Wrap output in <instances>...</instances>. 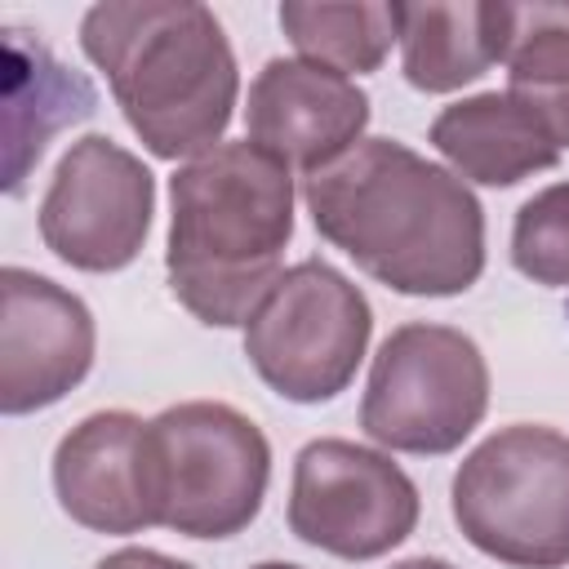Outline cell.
<instances>
[{
    "label": "cell",
    "mask_w": 569,
    "mask_h": 569,
    "mask_svg": "<svg viewBox=\"0 0 569 569\" xmlns=\"http://www.w3.org/2000/svg\"><path fill=\"white\" fill-rule=\"evenodd\" d=\"M320 240L405 298H458L485 271V209L445 164L396 138H365L302 178Z\"/></svg>",
    "instance_id": "1"
},
{
    "label": "cell",
    "mask_w": 569,
    "mask_h": 569,
    "mask_svg": "<svg viewBox=\"0 0 569 569\" xmlns=\"http://www.w3.org/2000/svg\"><path fill=\"white\" fill-rule=\"evenodd\" d=\"M293 169L258 142H218L169 178L164 271L173 298L209 329H244L284 271Z\"/></svg>",
    "instance_id": "2"
},
{
    "label": "cell",
    "mask_w": 569,
    "mask_h": 569,
    "mask_svg": "<svg viewBox=\"0 0 569 569\" xmlns=\"http://www.w3.org/2000/svg\"><path fill=\"white\" fill-rule=\"evenodd\" d=\"M80 49L156 160H196L222 142L240 71L213 9L196 0H107L84 9Z\"/></svg>",
    "instance_id": "3"
},
{
    "label": "cell",
    "mask_w": 569,
    "mask_h": 569,
    "mask_svg": "<svg viewBox=\"0 0 569 569\" xmlns=\"http://www.w3.org/2000/svg\"><path fill=\"white\" fill-rule=\"evenodd\" d=\"M449 511L462 538L511 569L569 565V436L511 422L485 436L453 471Z\"/></svg>",
    "instance_id": "4"
},
{
    "label": "cell",
    "mask_w": 569,
    "mask_h": 569,
    "mask_svg": "<svg viewBox=\"0 0 569 569\" xmlns=\"http://www.w3.org/2000/svg\"><path fill=\"white\" fill-rule=\"evenodd\" d=\"M489 409V365L471 333L409 320L369 365L360 431L391 453H453Z\"/></svg>",
    "instance_id": "5"
},
{
    "label": "cell",
    "mask_w": 569,
    "mask_h": 569,
    "mask_svg": "<svg viewBox=\"0 0 569 569\" xmlns=\"http://www.w3.org/2000/svg\"><path fill=\"white\" fill-rule=\"evenodd\" d=\"M373 338V307L325 258H302L276 276L244 320L253 373L293 405H325L351 387Z\"/></svg>",
    "instance_id": "6"
},
{
    "label": "cell",
    "mask_w": 569,
    "mask_h": 569,
    "mask_svg": "<svg viewBox=\"0 0 569 569\" xmlns=\"http://www.w3.org/2000/svg\"><path fill=\"white\" fill-rule=\"evenodd\" d=\"M160 525L182 538H231L253 525L271 480L262 427L222 400H182L147 422Z\"/></svg>",
    "instance_id": "7"
},
{
    "label": "cell",
    "mask_w": 569,
    "mask_h": 569,
    "mask_svg": "<svg viewBox=\"0 0 569 569\" xmlns=\"http://www.w3.org/2000/svg\"><path fill=\"white\" fill-rule=\"evenodd\" d=\"M418 485L391 453L342 436L298 449L289 480V529L298 542L338 560H378L418 529Z\"/></svg>",
    "instance_id": "8"
},
{
    "label": "cell",
    "mask_w": 569,
    "mask_h": 569,
    "mask_svg": "<svg viewBox=\"0 0 569 569\" xmlns=\"http://www.w3.org/2000/svg\"><path fill=\"white\" fill-rule=\"evenodd\" d=\"M151 213L156 173L107 133H84L62 151L36 222L58 262L107 276L142 253Z\"/></svg>",
    "instance_id": "9"
},
{
    "label": "cell",
    "mask_w": 569,
    "mask_h": 569,
    "mask_svg": "<svg viewBox=\"0 0 569 569\" xmlns=\"http://www.w3.org/2000/svg\"><path fill=\"white\" fill-rule=\"evenodd\" d=\"M98 329L80 293L58 280L0 271V413H36L71 396L93 369Z\"/></svg>",
    "instance_id": "10"
},
{
    "label": "cell",
    "mask_w": 569,
    "mask_h": 569,
    "mask_svg": "<svg viewBox=\"0 0 569 569\" xmlns=\"http://www.w3.org/2000/svg\"><path fill=\"white\" fill-rule=\"evenodd\" d=\"M369 116V93L351 76L307 58H271L249 84L244 138L311 178L365 142Z\"/></svg>",
    "instance_id": "11"
},
{
    "label": "cell",
    "mask_w": 569,
    "mask_h": 569,
    "mask_svg": "<svg viewBox=\"0 0 569 569\" xmlns=\"http://www.w3.org/2000/svg\"><path fill=\"white\" fill-rule=\"evenodd\" d=\"M58 507L93 533H142L160 525L147 422L129 409L80 418L53 449Z\"/></svg>",
    "instance_id": "12"
},
{
    "label": "cell",
    "mask_w": 569,
    "mask_h": 569,
    "mask_svg": "<svg viewBox=\"0 0 569 569\" xmlns=\"http://www.w3.org/2000/svg\"><path fill=\"white\" fill-rule=\"evenodd\" d=\"M427 138L462 182L480 187H516L529 173L560 164V147L547 124L507 89L449 102L431 120Z\"/></svg>",
    "instance_id": "13"
},
{
    "label": "cell",
    "mask_w": 569,
    "mask_h": 569,
    "mask_svg": "<svg viewBox=\"0 0 569 569\" xmlns=\"http://www.w3.org/2000/svg\"><path fill=\"white\" fill-rule=\"evenodd\" d=\"M511 4L502 0H427L400 4V71L418 93H453L507 62Z\"/></svg>",
    "instance_id": "14"
},
{
    "label": "cell",
    "mask_w": 569,
    "mask_h": 569,
    "mask_svg": "<svg viewBox=\"0 0 569 569\" xmlns=\"http://www.w3.org/2000/svg\"><path fill=\"white\" fill-rule=\"evenodd\" d=\"M280 31L298 49V58L333 67L342 76H369L387 62L391 44H400V4H316V0H284Z\"/></svg>",
    "instance_id": "15"
},
{
    "label": "cell",
    "mask_w": 569,
    "mask_h": 569,
    "mask_svg": "<svg viewBox=\"0 0 569 569\" xmlns=\"http://www.w3.org/2000/svg\"><path fill=\"white\" fill-rule=\"evenodd\" d=\"M507 93L569 151V4H511Z\"/></svg>",
    "instance_id": "16"
},
{
    "label": "cell",
    "mask_w": 569,
    "mask_h": 569,
    "mask_svg": "<svg viewBox=\"0 0 569 569\" xmlns=\"http://www.w3.org/2000/svg\"><path fill=\"white\" fill-rule=\"evenodd\" d=\"M511 262L533 284L569 289V178L533 191L516 209Z\"/></svg>",
    "instance_id": "17"
},
{
    "label": "cell",
    "mask_w": 569,
    "mask_h": 569,
    "mask_svg": "<svg viewBox=\"0 0 569 569\" xmlns=\"http://www.w3.org/2000/svg\"><path fill=\"white\" fill-rule=\"evenodd\" d=\"M93 569H196V565H187L178 556H164L156 547H120V551L102 556Z\"/></svg>",
    "instance_id": "18"
},
{
    "label": "cell",
    "mask_w": 569,
    "mask_h": 569,
    "mask_svg": "<svg viewBox=\"0 0 569 569\" xmlns=\"http://www.w3.org/2000/svg\"><path fill=\"white\" fill-rule=\"evenodd\" d=\"M391 569H453V565L440 556H409V560H396Z\"/></svg>",
    "instance_id": "19"
},
{
    "label": "cell",
    "mask_w": 569,
    "mask_h": 569,
    "mask_svg": "<svg viewBox=\"0 0 569 569\" xmlns=\"http://www.w3.org/2000/svg\"><path fill=\"white\" fill-rule=\"evenodd\" d=\"M249 569H302V565H289V560H262V565H249Z\"/></svg>",
    "instance_id": "20"
}]
</instances>
